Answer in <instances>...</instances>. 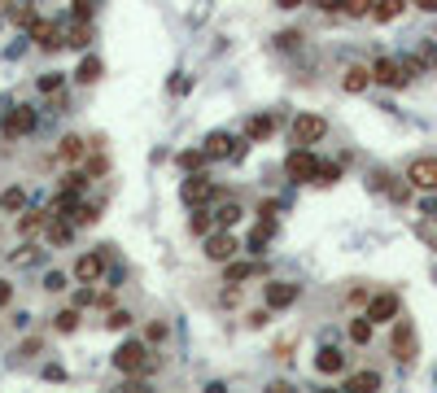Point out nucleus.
<instances>
[{"instance_id":"nucleus-41","label":"nucleus","mask_w":437,"mask_h":393,"mask_svg":"<svg viewBox=\"0 0 437 393\" xmlns=\"http://www.w3.org/2000/svg\"><path fill=\"white\" fill-rule=\"evenodd\" d=\"M416 57H420V66H429V70H433V66H437V48H433V44H420Z\"/></svg>"},{"instance_id":"nucleus-16","label":"nucleus","mask_w":437,"mask_h":393,"mask_svg":"<svg viewBox=\"0 0 437 393\" xmlns=\"http://www.w3.org/2000/svg\"><path fill=\"white\" fill-rule=\"evenodd\" d=\"M44 236H48V245H66L70 241V236H74V223L66 219H44Z\"/></svg>"},{"instance_id":"nucleus-14","label":"nucleus","mask_w":437,"mask_h":393,"mask_svg":"<svg viewBox=\"0 0 437 393\" xmlns=\"http://www.w3.org/2000/svg\"><path fill=\"white\" fill-rule=\"evenodd\" d=\"M407 179L416 183V188H437V157H416V162L407 166Z\"/></svg>"},{"instance_id":"nucleus-18","label":"nucleus","mask_w":437,"mask_h":393,"mask_svg":"<svg viewBox=\"0 0 437 393\" xmlns=\"http://www.w3.org/2000/svg\"><path fill=\"white\" fill-rule=\"evenodd\" d=\"M402 9H407V0H376L368 18H376V22H394V18H398Z\"/></svg>"},{"instance_id":"nucleus-48","label":"nucleus","mask_w":437,"mask_h":393,"mask_svg":"<svg viewBox=\"0 0 437 393\" xmlns=\"http://www.w3.org/2000/svg\"><path fill=\"white\" fill-rule=\"evenodd\" d=\"M22 354H44V341H35V336H31L27 346H22Z\"/></svg>"},{"instance_id":"nucleus-38","label":"nucleus","mask_w":437,"mask_h":393,"mask_svg":"<svg viewBox=\"0 0 437 393\" xmlns=\"http://www.w3.org/2000/svg\"><path fill=\"white\" fill-rule=\"evenodd\" d=\"M372 5H376V0H346V13H354V18H368V13H372Z\"/></svg>"},{"instance_id":"nucleus-21","label":"nucleus","mask_w":437,"mask_h":393,"mask_svg":"<svg viewBox=\"0 0 437 393\" xmlns=\"http://www.w3.org/2000/svg\"><path fill=\"white\" fill-rule=\"evenodd\" d=\"M57 153H62V162H79V157L88 153V140H84V136H66Z\"/></svg>"},{"instance_id":"nucleus-44","label":"nucleus","mask_w":437,"mask_h":393,"mask_svg":"<svg viewBox=\"0 0 437 393\" xmlns=\"http://www.w3.org/2000/svg\"><path fill=\"white\" fill-rule=\"evenodd\" d=\"M324 13H346V0H319Z\"/></svg>"},{"instance_id":"nucleus-22","label":"nucleus","mask_w":437,"mask_h":393,"mask_svg":"<svg viewBox=\"0 0 437 393\" xmlns=\"http://www.w3.org/2000/svg\"><path fill=\"white\" fill-rule=\"evenodd\" d=\"M271 131H276V118H271V114H259V118L245 127V136H249V140H267Z\"/></svg>"},{"instance_id":"nucleus-6","label":"nucleus","mask_w":437,"mask_h":393,"mask_svg":"<svg viewBox=\"0 0 437 393\" xmlns=\"http://www.w3.org/2000/svg\"><path fill=\"white\" fill-rule=\"evenodd\" d=\"M201 149H205V157H219V162H223V157H227V162H241V157H245V144H237L227 131H210Z\"/></svg>"},{"instance_id":"nucleus-7","label":"nucleus","mask_w":437,"mask_h":393,"mask_svg":"<svg viewBox=\"0 0 437 393\" xmlns=\"http://www.w3.org/2000/svg\"><path fill=\"white\" fill-rule=\"evenodd\" d=\"M315 162H319V157L311 153V149H293L289 157H285V175L293 179V183H311V175H315Z\"/></svg>"},{"instance_id":"nucleus-28","label":"nucleus","mask_w":437,"mask_h":393,"mask_svg":"<svg viewBox=\"0 0 437 393\" xmlns=\"http://www.w3.org/2000/svg\"><path fill=\"white\" fill-rule=\"evenodd\" d=\"M74 79H79V84H96L101 79V57H84L79 70H74Z\"/></svg>"},{"instance_id":"nucleus-47","label":"nucleus","mask_w":437,"mask_h":393,"mask_svg":"<svg viewBox=\"0 0 437 393\" xmlns=\"http://www.w3.org/2000/svg\"><path fill=\"white\" fill-rule=\"evenodd\" d=\"M276 40H280V48H297L302 35H297V31H285V35H276Z\"/></svg>"},{"instance_id":"nucleus-45","label":"nucleus","mask_w":437,"mask_h":393,"mask_svg":"<svg viewBox=\"0 0 437 393\" xmlns=\"http://www.w3.org/2000/svg\"><path fill=\"white\" fill-rule=\"evenodd\" d=\"M219 302H223V306H237V302H241V288H237V284H232V288H223V297H219Z\"/></svg>"},{"instance_id":"nucleus-1","label":"nucleus","mask_w":437,"mask_h":393,"mask_svg":"<svg viewBox=\"0 0 437 393\" xmlns=\"http://www.w3.org/2000/svg\"><path fill=\"white\" fill-rule=\"evenodd\" d=\"M114 367H118L123 376L149 372V367H153V358H149V350H144V341H123V346L114 350Z\"/></svg>"},{"instance_id":"nucleus-27","label":"nucleus","mask_w":437,"mask_h":393,"mask_svg":"<svg viewBox=\"0 0 437 393\" xmlns=\"http://www.w3.org/2000/svg\"><path fill=\"white\" fill-rule=\"evenodd\" d=\"M22 205H27V193H22V188H5V193H0V210H5V215H18Z\"/></svg>"},{"instance_id":"nucleus-13","label":"nucleus","mask_w":437,"mask_h":393,"mask_svg":"<svg viewBox=\"0 0 437 393\" xmlns=\"http://www.w3.org/2000/svg\"><path fill=\"white\" fill-rule=\"evenodd\" d=\"M297 293H302L297 284H289V280H271V284H267V310H289V306L297 302Z\"/></svg>"},{"instance_id":"nucleus-43","label":"nucleus","mask_w":437,"mask_h":393,"mask_svg":"<svg viewBox=\"0 0 437 393\" xmlns=\"http://www.w3.org/2000/svg\"><path fill=\"white\" fill-rule=\"evenodd\" d=\"M245 319H249V328H267V319H271V314H267V310H249Z\"/></svg>"},{"instance_id":"nucleus-34","label":"nucleus","mask_w":437,"mask_h":393,"mask_svg":"<svg viewBox=\"0 0 437 393\" xmlns=\"http://www.w3.org/2000/svg\"><path fill=\"white\" fill-rule=\"evenodd\" d=\"M193 232H197V236H210V232H215V215H205V210L197 205V215H193Z\"/></svg>"},{"instance_id":"nucleus-39","label":"nucleus","mask_w":437,"mask_h":393,"mask_svg":"<svg viewBox=\"0 0 437 393\" xmlns=\"http://www.w3.org/2000/svg\"><path fill=\"white\" fill-rule=\"evenodd\" d=\"M62 84H66V79L53 70V74H40V92H62Z\"/></svg>"},{"instance_id":"nucleus-17","label":"nucleus","mask_w":437,"mask_h":393,"mask_svg":"<svg viewBox=\"0 0 437 393\" xmlns=\"http://www.w3.org/2000/svg\"><path fill=\"white\" fill-rule=\"evenodd\" d=\"M368 84H372V70H368V66H350L346 79H341L346 92H368Z\"/></svg>"},{"instance_id":"nucleus-2","label":"nucleus","mask_w":437,"mask_h":393,"mask_svg":"<svg viewBox=\"0 0 437 393\" xmlns=\"http://www.w3.org/2000/svg\"><path fill=\"white\" fill-rule=\"evenodd\" d=\"M215 193H219V188H215V179L205 175V171H193L184 183H179V201L193 205V210H197V205H205V201H215Z\"/></svg>"},{"instance_id":"nucleus-32","label":"nucleus","mask_w":437,"mask_h":393,"mask_svg":"<svg viewBox=\"0 0 437 393\" xmlns=\"http://www.w3.org/2000/svg\"><path fill=\"white\" fill-rule=\"evenodd\" d=\"M249 275H254V262H232V258H227V284H241Z\"/></svg>"},{"instance_id":"nucleus-11","label":"nucleus","mask_w":437,"mask_h":393,"mask_svg":"<svg viewBox=\"0 0 437 393\" xmlns=\"http://www.w3.org/2000/svg\"><path fill=\"white\" fill-rule=\"evenodd\" d=\"M237 249H241V245H237V236L227 232V227H215L210 236H205V258H210V262H227Z\"/></svg>"},{"instance_id":"nucleus-50","label":"nucleus","mask_w":437,"mask_h":393,"mask_svg":"<svg viewBox=\"0 0 437 393\" xmlns=\"http://www.w3.org/2000/svg\"><path fill=\"white\" fill-rule=\"evenodd\" d=\"M302 5V0H280V9H297Z\"/></svg>"},{"instance_id":"nucleus-36","label":"nucleus","mask_w":437,"mask_h":393,"mask_svg":"<svg viewBox=\"0 0 437 393\" xmlns=\"http://www.w3.org/2000/svg\"><path fill=\"white\" fill-rule=\"evenodd\" d=\"M44 219H48V215H22V223H18V227H22V236H35V232L44 227Z\"/></svg>"},{"instance_id":"nucleus-24","label":"nucleus","mask_w":437,"mask_h":393,"mask_svg":"<svg viewBox=\"0 0 437 393\" xmlns=\"http://www.w3.org/2000/svg\"><path fill=\"white\" fill-rule=\"evenodd\" d=\"M337 179H341V166H337V162H315L311 183H324V188H328V183H337Z\"/></svg>"},{"instance_id":"nucleus-25","label":"nucleus","mask_w":437,"mask_h":393,"mask_svg":"<svg viewBox=\"0 0 437 393\" xmlns=\"http://www.w3.org/2000/svg\"><path fill=\"white\" fill-rule=\"evenodd\" d=\"M40 258H44V249H40V245H22V249H13V258H9V262H13V267H35Z\"/></svg>"},{"instance_id":"nucleus-3","label":"nucleus","mask_w":437,"mask_h":393,"mask_svg":"<svg viewBox=\"0 0 437 393\" xmlns=\"http://www.w3.org/2000/svg\"><path fill=\"white\" fill-rule=\"evenodd\" d=\"M35 127H40V114L31 110V105H13V110L5 114V123H0L5 140H22V136H31Z\"/></svg>"},{"instance_id":"nucleus-37","label":"nucleus","mask_w":437,"mask_h":393,"mask_svg":"<svg viewBox=\"0 0 437 393\" xmlns=\"http://www.w3.org/2000/svg\"><path fill=\"white\" fill-rule=\"evenodd\" d=\"M127 324H132V314H127V310H106V328H127Z\"/></svg>"},{"instance_id":"nucleus-8","label":"nucleus","mask_w":437,"mask_h":393,"mask_svg":"<svg viewBox=\"0 0 437 393\" xmlns=\"http://www.w3.org/2000/svg\"><path fill=\"white\" fill-rule=\"evenodd\" d=\"M328 136V123L319 114H297L293 118V144H319Z\"/></svg>"},{"instance_id":"nucleus-9","label":"nucleus","mask_w":437,"mask_h":393,"mask_svg":"<svg viewBox=\"0 0 437 393\" xmlns=\"http://www.w3.org/2000/svg\"><path fill=\"white\" fill-rule=\"evenodd\" d=\"M27 40H31V44H40V48H62V44H66L62 26H57V22H48V18H31V22H27Z\"/></svg>"},{"instance_id":"nucleus-20","label":"nucleus","mask_w":437,"mask_h":393,"mask_svg":"<svg viewBox=\"0 0 437 393\" xmlns=\"http://www.w3.org/2000/svg\"><path fill=\"white\" fill-rule=\"evenodd\" d=\"M241 215H245V210H241L237 201H223V205L215 210V227H237V223H241Z\"/></svg>"},{"instance_id":"nucleus-33","label":"nucleus","mask_w":437,"mask_h":393,"mask_svg":"<svg viewBox=\"0 0 437 393\" xmlns=\"http://www.w3.org/2000/svg\"><path fill=\"white\" fill-rule=\"evenodd\" d=\"M66 44H70V48H88V44H92V31H88L84 22L70 26V31H66Z\"/></svg>"},{"instance_id":"nucleus-49","label":"nucleus","mask_w":437,"mask_h":393,"mask_svg":"<svg viewBox=\"0 0 437 393\" xmlns=\"http://www.w3.org/2000/svg\"><path fill=\"white\" fill-rule=\"evenodd\" d=\"M416 9H424V13H437V0H416Z\"/></svg>"},{"instance_id":"nucleus-31","label":"nucleus","mask_w":437,"mask_h":393,"mask_svg":"<svg viewBox=\"0 0 437 393\" xmlns=\"http://www.w3.org/2000/svg\"><path fill=\"white\" fill-rule=\"evenodd\" d=\"M416 232H420V241H424V245H433V249H437V215H424V219L416 223Z\"/></svg>"},{"instance_id":"nucleus-40","label":"nucleus","mask_w":437,"mask_h":393,"mask_svg":"<svg viewBox=\"0 0 437 393\" xmlns=\"http://www.w3.org/2000/svg\"><path fill=\"white\" fill-rule=\"evenodd\" d=\"M44 288H48V293H62V288H66V275H62V271H48V275H44Z\"/></svg>"},{"instance_id":"nucleus-46","label":"nucleus","mask_w":437,"mask_h":393,"mask_svg":"<svg viewBox=\"0 0 437 393\" xmlns=\"http://www.w3.org/2000/svg\"><path fill=\"white\" fill-rule=\"evenodd\" d=\"M9 302H13V284L0 280V306H9Z\"/></svg>"},{"instance_id":"nucleus-26","label":"nucleus","mask_w":437,"mask_h":393,"mask_svg":"<svg viewBox=\"0 0 437 393\" xmlns=\"http://www.w3.org/2000/svg\"><path fill=\"white\" fill-rule=\"evenodd\" d=\"M372 319H368V314H363V319H350V341H354V346H368V341H372Z\"/></svg>"},{"instance_id":"nucleus-5","label":"nucleus","mask_w":437,"mask_h":393,"mask_svg":"<svg viewBox=\"0 0 437 393\" xmlns=\"http://www.w3.org/2000/svg\"><path fill=\"white\" fill-rule=\"evenodd\" d=\"M372 84H385V88H407L411 84V74L402 66V57H380L372 66Z\"/></svg>"},{"instance_id":"nucleus-30","label":"nucleus","mask_w":437,"mask_h":393,"mask_svg":"<svg viewBox=\"0 0 437 393\" xmlns=\"http://www.w3.org/2000/svg\"><path fill=\"white\" fill-rule=\"evenodd\" d=\"M53 328H57V332H74V328H79V306H66V310H57Z\"/></svg>"},{"instance_id":"nucleus-10","label":"nucleus","mask_w":437,"mask_h":393,"mask_svg":"<svg viewBox=\"0 0 437 393\" xmlns=\"http://www.w3.org/2000/svg\"><path fill=\"white\" fill-rule=\"evenodd\" d=\"M394 358L416 363V324L411 319H394Z\"/></svg>"},{"instance_id":"nucleus-42","label":"nucleus","mask_w":437,"mask_h":393,"mask_svg":"<svg viewBox=\"0 0 437 393\" xmlns=\"http://www.w3.org/2000/svg\"><path fill=\"white\" fill-rule=\"evenodd\" d=\"M70 13L79 18V22H88V18H92V0H74V5H70Z\"/></svg>"},{"instance_id":"nucleus-19","label":"nucleus","mask_w":437,"mask_h":393,"mask_svg":"<svg viewBox=\"0 0 437 393\" xmlns=\"http://www.w3.org/2000/svg\"><path fill=\"white\" fill-rule=\"evenodd\" d=\"M271 236H276V219H263L259 227H254V236H249V245H245V249H249V254H263V245L271 241Z\"/></svg>"},{"instance_id":"nucleus-23","label":"nucleus","mask_w":437,"mask_h":393,"mask_svg":"<svg viewBox=\"0 0 437 393\" xmlns=\"http://www.w3.org/2000/svg\"><path fill=\"white\" fill-rule=\"evenodd\" d=\"M346 389H354V393H372V389H380V376H376V372H354V376L346 380Z\"/></svg>"},{"instance_id":"nucleus-15","label":"nucleus","mask_w":437,"mask_h":393,"mask_svg":"<svg viewBox=\"0 0 437 393\" xmlns=\"http://www.w3.org/2000/svg\"><path fill=\"white\" fill-rule=\"evenodd\" d=\"M315 372H319V376H337V372H346V354L332 350V346H324V350L315 354Z\"/></svg>"},{"instance_id":"nucleus-35","label":"nucleus","mask_w":437,"mask_h":393,"mask_svg":"<svg viewBox=\"0 0 437 393\" xmlns=\"http://www.w3.org/2000/svg\"><path fill=\"white\" fill-rule=\"evenodd\" d=\"M62 188H66V193H84V188H88V175H84V171H70V175L62 179Z\"/></svg>"},{"instance_id":"nucleus-29","label":"nucleus","mask_w":437,"mask_h":393,"mask_svg":"<svg viewBox=\"0 0 437 393\" xmlns=\"http://www.w3.org/2000/svg\"><path fill=\"white\" fill-rule=\"evenodd\" d=\"M205 162H210L205 149H184V153H179V166H184V171H205Z\"/></svg>"},{"instance_id":"nucleus-4","label":"nucleus","mask_w":437,"mask_h":393,"mask_svg":"<svg viewBox=\"0 0 437 393\" xmlns=\"http://www.w3.org/2000/svg\"><path fill=\"white\" fill-rule=\"evenodd\" d=\"M106 267H110V254H106V249H88V254L74 258V280H79V284H92V280L106 275Z\"/></svg>"},{"instance_id":"nucleus-12","label":"nucleus","mask_w":437,"mask_h":393,"mask_svg":"<svg viewBox=\"0 0 437 393\" xmlns=\"http://www.w3.org/2000/svg\"><path fill=\"white\" fill-rule=\"evenodd\" d=\"M398 306H402L398 293H376V297L368 302V319H372V324H394V319H398Z\"/></svg>"}]
</instances>
